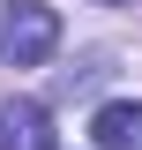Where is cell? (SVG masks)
<instances>
[{"instance_id":"obj_1","label":"cell","mask_w":142,"mask_h":150,"mask_svg":"<svg viewBox=\"0 0 142 150\" xmlns=\"http://www.w3.org/2000/svg\"><path fill=\"white\" fill-rule=\"evenodd\" d=\"M53 45H60V8H45V0L0 8V60L8 68H37V60H53Z\"/></svg>"},{"instance_id":"obj_2","label":"cell","mask_w":142,"mask_h":150,"mask_svg":"<svg viewBox=\"0 0 142 150\" xmlns=\"http://www.w3.org/2000/svg\"><path fill=\"white\" fill-rule=\"evenodd\" d=\"M0 150H53V112L37 98H8L0 105Z\"/></svg>"},{"instance_id":"obj_3","label":"cell","mask_w":142,"mask_h":150,"mask_svg":"<svg viewBox=\"0 0 142 150\" xmlns=\"http://www.w3.org/2000/svg\"><path fill=\"white\" fill-rule=\"evenodd\" d=\"M90 143H97V150H142V98H112V105H97Z\"/></svg>"},{"instance_id":"obj_4","label":"cell","mask_w":142,"mask_h":150,"mask_svg":"<svg viewBox=\"0 0 142 150\" xmlns=\"http://www.w3.org/2000/svg\"><path fill=\"white\" fill-rule=\"evenodd\" d=\"M112 8H120V0H112Z\"/></svg>"}]
</instances>
